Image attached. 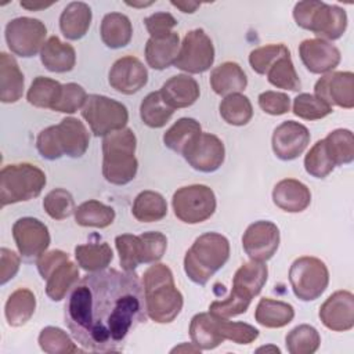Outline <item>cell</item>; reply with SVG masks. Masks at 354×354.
Here are the masks:
<instances>
[{"mask_svg":"<svg viewBox=\"0 0 354 354\" xmlns=\"http://www.w3.org/2000/svg\"><path fill=\"white\" fill-rule=\"evenodd\" d=\"M260 351H272V353H279V348L278 347H275V346H267V347H260V348H257V353H260Z\"/></svg>","mask_w":354,"mask_h":354,"instance_id":"obj_60","label":"cell"},{"mask_svg":"<svg viewBox=\"0 0 354 354\" xmlns=\"http://www.w3.org/2000/svg\"><path fill=\"white\" fill-rule=\"evenodd\" d=\"M36 148H37L39 153L44 159H48V160H55V159H59L64 156L57 144L54 126H48L39 133V136L36 138Z\"/></svg>","mask_w":354,"mask_h":354,"instance_id":"obj_53","label":"cell"},{"mask_svg":"<svg viewBox=\"0 0 354 354\" xmlns=\"http://www.w3.org/2000/svg\"><path fill=\"white\" fill-rule=\"evenodd\" d=\"M79 268L71 260L59 264L46 279V295L53 301H61L69 290L77 283Z\"/></svg>","mask_w":354,"mask_h":354,"instance_id":"obj_35","label":"cell"},{"mask_svg":"<svg viewBox=\"0 0 354 354\" xmlns=\"http://www.w3.org/2000/svg\"><path fill=\"white\" fill-rule=\"evenodd\" d=\"M40 61L47 71L65 73L73 69L76 64V51L69 43L62 41L58 36H51L46 40L40 51Z\"/></svg>","mask_w":354,"mask_h":354,"instance_id":"obj_27","label":"cell"},{"mask_svg":"<svg viewBox=\"0 0 354 354\" xmlns=\"http://www.w3.org/2000/svg\"><path fill=\"white\" fill-rule=\"evenodd\" d=\"M267 277L268 268L263 261L250 260L242 264L232 278L230 296L246 306L250 304L252 299L261 292L267 282Z\"/></svg>","mask_w":354,"mask_h":354,"instance_id":"obj_21","label":"cell"},{"mask_svg":"<svg viewBox=\"0 0 354 354\" xmlns=\"http://www.w3.org/2000/svg\"><path fill=\"white\" fill-rule=\"evenodd\" d=\"M174 216L185 224H198L210 218L216 210V195L203 184L178 188L171 199Z\"/></svg>","mask_w":354,"mask_h":354,"instance_id":"obj_10","label":"cell"},{"mask_svg":"<svg viewBox=\"0 0 354 354\" xmlns=\"http://www.w3.org/2000/svg\"><path fill=\"white\" fill-rule=\"evenodd\" d=\"M19 264H21V259L15 252L7 248L0 249V283L1 285H6L8 281H11L15 277V274L19 270Z\"/></svg>","mask_w":354,"mask_h":354,"instance_id":"obj_56","label":"cell"},{"mask_svg":"<svg viewBox=\"0 0 354 354\" xmlns=\"http://www.w3.org/2000/svg\"><path fill=\"white\" fill-rule=\"evenodd\" d=\"M214 62V47L203 29L189 30L180 44L174 66L187 73H203Z\"/></svg>","mask_w":354,"mask_h":354,"instance_id":"obj_12","label":"cell"},{"mask_svg":"<svg viewBox=\"0 0 354 354\" xmlns=\"http://www.w3.org/2000/svg\"><path fill=\"white\" fill-rule=\"evenodd\" d=\"M259 106L268 115L278 116L290 111V98L285 93L264 91L259 95Z\"/></svg>","mask_w":354,"mask_h":354,"instance_id":"obj_52","label":"cell"},{"mask_svg":"<svg viewBox=\"0 0 354 354\" xmlns=\"http://www.w3.org/2000/svg\"><path fill=\"white\" fill-rule=\"evenodd\" d=\"M69 260L68 253L54 249L50 252L43 253L37 260H36V266H37V271L41 275L43 279H47L50 277V274L64 261Z\"/></svg>","mask_w":354,"mask_h":354,"instance_id":"obj_55","label":"cell"},{"mask_svg":"<svg viewBox=\"0 0 354 354\" xmlns=\"http://www.w3.org/2000/svg\"><path fill=\"white\" fill-rule=\"evenodd\" d=\"M266 75H267L268 82L277 88L299 91L301 87L300 79L296 73L295 65L290 58V53L278 58L272 64V66L267 71Z\"/></svg>","mask_w":354,"mask_h":354,"instance_id":"obj_44","label":"cell"},{"mask_svg":"<svg viewBox=\"0 0 354 354\" xmlns=\"http://www.w3.org/2000/svg\"><path fill=\"white\" fill-rule=\"evenodd\" d=\"M333 108L324 102L314 94L301 93L293 100V113L304 120H318L329 113H332Z\"/></svg>","mask_w":354,"mask_h":354,"instance_id":"obj_47","label":"cell"},{"mask_svg":"<svg viewBox=\"0 0 354 354\" xmlns=\"http://www.w3.org/2000/svg\"><path fill=\"white\" fill-rule=\"evenodd\" d=\"M39 346L48 354H73L83 353L66 335L65 330L57 326H46L39 333Z\"/></svg>","mask_w":354,"mask_h":354,"instance_id":"obj_45","label":"cell"},{"mask_svg":"<svg viewBox=\"0 0 354 354\" xmlns=\"http://www.w3.org/2000/svg\"><path fill=\"white\" fill-rule=\"evenodd\" d=\"M36 310V297L32 290L26 288H19L14 290L4 307V314L7 324L10 326H22L25 325Z\"/></svg>","mask_w":354,"mask_h":354,"instance_id":"obj_32","label":"cell"},{"mask_svg":"<svg viewBox=\"0 0 354 354\" xmlns=\"http://www.w3.org/2000/svg\"><path fill=\"white\" fill-rule=\"evenodd\" d=\"M183 156L192 169L202 173H212L223 165L225 148L217 136L201 133V136L187 148Z\"/></svg>","mask_w":354,"mask_h":354,"instance_id":"obj_15","label":"cell"},{"mask_svg":"<svg viewBox=\"0 0 354 354\" xmlns=\"http://www.w3.org/2000/svg\"><path fill=\"white\" fill-rule=\"evenodd\" d=\"M181 351H184V353H199L201 351V348H198L194 343H191V344H187V343H183L181 346H177V347H174L173 350H171V353H181Z\"/></svg>","mask_w":354,"mask_h":354,"instance_id":"obj_59","label":"cell"},{"mask_svg":"<svg viewBox=\"0 0 354 354\" xmlns=\"http://www.w3.org/2000/svg\"><path fill=\"white\" fill-rule=\"evenodd\" d=\"M163 101L173 109L188 108L196 102L201 90L198 82L189 75H176L166 80L159 90Z\"/></svg>","mask_w":354,"mask_h":354,"instance_id":"obj_24","label":"cell"},{"mask_svg":"<svg viewBox=\"0 0 354 354\" xmlns=\"http://www.w3.org/2000/svg\"><path fill=\"white\" fill-rule=\"evenodd\" d=\"M295 318V308L292 304L263 297L256 306L254 319L264 328H282L292 322Z\"/></svg>","mask_w":354,"mask_h":354,"instance_id":"obj_30","label":"cell"},{"mask_svg":"<svg viewBox=\"0 0 354 354\" xmlns=\"http://www.w3.org/2000/svg\"><path fill=\"white\" fill-rule=\"evenodd\" d=\"M113 220H115L113 207L95 199L86 201L75 209V221L82 227L105 228L111 225Z\"/></svg>","mask_w":354,"mask_h":354,"instance_id":"obj_37","label":"cell"},{"mask_svg":"<svg viewBox=\"0 0 354 354\" xmlns=\"http://www.w3.org/2000/svg\"><path fill=\"white\" fill-rule=\"evenodd\" d=\"M55 127V138L62 155L80 158L86 153L90 142V136L83 124L76 118H64Z\"/></svg>","mask_w":354,"mask_h":354,"instance_id":"obj_22","label":"cell"},{"mask_svg":"<svg viewBox=\"0 0 354 354\" xmlns=\"http://www.w3.org/2000/svg\"><path fill=\"white\" fill-rule=\"evenodd\" d=\"M145 28L149 33V37H156V36H163L170 32L171 29L178 24L177 19L170 14V12H155L144 19Z\"/></svg>","mask_w":354,"mask_h":354,"instance_id":"obj_54","label":"cell"},{"mask_svg":"<svg viewBox=\"0 0 354 354\" xmlns=\"http://www.w3.org/2000/svg\"><path fill=\"white\" fill-rule=\"evenodd\" d=\"M100 35L106 47L122 48L130 43L133 26L124 14L109 12L101 21Z\"/></svg>","mask_w":354,"mask_h":354,"instance_id":"obj_31","label":"cell"},{"mask_svg":"<svg viewBox=\"0 0 354 354\" xmlns=\"http://www.w3.org/2000/svg\"><path fill=\"white\" fill-rule=\"evenodd\" d=\"M91 8L83 1L69 3L59 17V29L68 40L82 39L91 24Z\"/></svg>","mask_w":354,"mask_h":354,"instance_id":"obj_29","label":"cell"},{"mask_svg":"<svg viewBox=\"0 0 354 354\" xmlns=\"http://www.w3.org/2000/svg\"><path fill=\"white\" fill-rule=\"evenodd\" d=\"M137 138L131 129L124 127L106 134L102 140V176L115 185L130 183L138 170L136 158Z\"/></svg>","mask_w":354,"mask_h":354,"instance_id":"obj_3","label":"cell"},{"mask_svg":"<svg viewBox=\"0 0 354 354\" xmlns=\"http://www.w3.org/2000/svg\"><path fill=\"white\" fill-rule=\"evenodd\" d=\"M44 185V171L32 163H15L4 166L0 173L1 207L37 198Z\"/></svg>","mask_w":354,"mask_h":354,"instance_id":"obj_6","label":"cell"},{"mask_svg":"<svg viewBox=\"0 0 354 354\" xmlns=\"http://www.w3.org/2000/svg\"><path fill=\"white\" fill-rule=\"evenodd\" d=\"M336 166L333 165L330 156L328 155L325 141H317L304 158V169L306 171L315 178H325Z\"/></svg>","mask_w":354,"mask_h":354,"instance_id":"obj_49","label":"cell"},{"mask_svg":"<svg viewBox=\"0 0 354 354\" xmlns=\"http://www.w3.org/2000/svg\"><path fill=\"white\" fill-rule=\"evenodd\" d=\"M189 336L192 343L201 350H213L224 342L214 328L213 315L210 313H199L192 317Z\"/></svg>","mask_w":354,"mask_h":354,"instance_id":"obj_38","label":"cell"},{"mask_svg":"<svg viewBox=\"0 0 354 354\" xmlns=\"http://www.w3.org/2000/svg\"><path fill=\"white\" fill-rule=\"evenodd\" d=\"M213 322L217 333L224 340H231L236 344H250L259 337V330L246 322L228 321L216 315H213Z\"/></svg>","mask_w":354,"mask_h":354,"instance_id":"obj_46","label":"cell"},{"mask_svg":"<svg viewBox=\"0 0 354 354\" xmlns=\"http://www.w3.org/2000/svg\"><path fill=\"white\" fill-rule=\"evenodd\" d=\"M289 282L297 299L311 301L326 290L329 271L321 259L301 256L296 259L289 268Z\"/></svg>","mask_w":354,"mask_h":354,"instance_id":"obj_9","label":"cell"},{"mask_svg":"<svg viewBox=\"0 0 354 354\" xmlns=\"http://www.w3.org/2000/svg\"><path fill=\"white\" fill-rule=\"evenodd\" d=\"M147 315L158 324L173 322L183 308V295L174 285L171 270L162 263H153L142 275Z\"/></svg>","mask_w":354,"mask_h":354,"instance_id":"obj_2","label":"cell"},{"mask_svg":"<svg viewBox=\"0 0 354 354\" xmlns=\"http://www.w3.org/2000/svg\"><path fill=\"white\" fill-rule=\"evenodd\" d=\"M319 319L335 332H346L354 326V295L348 290L332 293L319 307Z\"/></svg>","mask_w":354,"mask_h":354,"instance_id":"obj_19","label":"cell"},{"mask_svg":"<svg viewBox=\"0 0 354 354\" xmlns=\"http://www.w3.org/2000/svg\"><path fill=\"white\" fill-rule=\"evenodd\" d=\"M210 86L216 94L223 97L241 94L248 86V77L239 64L227 61L212 71Z\"/></svg>","mask_w":354,"mask_h":354,"instance_id":"obj_26","label":"cell"},{"mask_svg":"<svg viewBox=\"0 0 354 354\" xmlns=\"http://www.w3.org/2000/svg\"><path fill=\"white\" fill-rule=\"evenodd\" d=\"M308 144V129L295 120H285L277 126L271 138L272 151L281 160H293L299 158Z\"/></svg>","mask_w":354,"mask_h":354,"instance_id":"obj_17","label":"cell"},{"mask_svg":"<svg viewBox=\"0 0 354 354\" xmlns=\"http://www.w3.org/2000/svg\"><path fill=\"white\" fill-rule=\"evenodd\" d=\"M87 100L86 90L77 83H66L62 84V90L57 104L53 111L62 113H75L77 109L83 108Z\"/></svg>","mask_w":354,"mask_h":354,"instance_id":"obj_51","label":"cell"},{"mask_svg":"<svg viewBox=\"0 0 354 354\" xmlns=\"http://www.w3.org/2000/svg\"><path fill=\"white\" fill-rule=\"evenodd\" d=\"M61 90L62 84L59 82L46 76H37L26 93V100L36 108L53 109L59 98Z\"/></svg>","mask_w":354,"mask_h":354,"instance_id":"obj_40","label":"cell"},{"mask_svg":"<svg viewBox=\"0 0 354 354\" xmlns=\"http://www.w3.org/2000/svg\"><path fill=\"white\" fill-rule=\"evenodd\" d=\"M174 109L170 108L162 98L160 91L149 93L140 105L141 120L152 129L163 127L173 116Z\"/></svg>","mask_w":354,"mask_h":354,"instance_id":"obj_41","label":"cell"},{"mask_svg":"<svg viewBox=\"0 0 354 354\" xmlns=\"http://www.w3.org/2000/svg\"><path fill=\"white\" fill-rule=\"evenodd\" d=\"M47 36L46 25L36 18L19 17L6 26V41L10 51L22 58H30L41 51Z\"/></svg>","mask_w":354,"mask_h":354,"instance_id":"obj_11","label":"cell"},{"mask_svg":"<svg viewBox=\"0 0 354 354\" xmlns=\"http://www.w3.org/2000/svg\"><path fill=\"white\" fill-rule=\"evenodd\" d=\"M202 127L198 120L192 118H180L165 134L163 142L165 145L183 155L187 148L201 136Z\"/></svg>","mask_w":354,"mask_h":354,"instance_id":"obj_33","label":"cell"},{"mask_svg":"<svg viewBox=\"0 0 354 354\" xmlns=\"http://www.w3.org/2000/svg\"><path fill=\"white\" fill-rule=\"evenodd\" d=\"M285 344L290 354H313L319 348L321 336L314 326L301 324L286 335Z\"/></svg>","mask_w":354,"mask_h":354,"instance_id":"obj_43","label":"cell"},{"mask_svg":"<svg viewBox=\"0 0 354 354\" xmlns=\"http://www.w3.org/2000/svg\"><path fill=\"white\" fill-rule=\"evenodd\" d=\"M127 6H131V7H148L151 4H153V1H148V3H130V1H126Z\"/></svg>","mask_w":354,"mask_h":354,"instance_id":"obj_61","label":"cell"},{"mask_svg":"<svg viewBox=\"0 0 354 354\" xmlns=\"http://www.w3.org/2000/svg\"><path fill=\"white\" fill-rule=\"evenodd\" d=\"M272 202L288 213H300L310 206L311 192L306 184L295 178H285L275 184Z\"/></svg>","mask_w":354,"mask_h":354,"instance_id":"obj_23","label":"cell"},{"mask_svg":"<svg viewBox=\"0 0 354 354\" xmlns=\"http://www.w3.org/2000/svg\"><path fill=\"white\" fill-rule=\"evenodd\" d=\"M64 319L73 339L86 350H123L129 333L147 319L138 275L115 268L87 274L72 288Z\"/></svg>","mask_w":354,"mask_h":354,"instance_id":"obj_1","label":"cell"},{"mask_svg":"<svg viewBox=\"0 0 354 354\" xmlns=\"http://www.w3.org/2000/svg\"><path fill=\"white\" fill-rule=\"evenodd\" d=\"M293 18L297 26L326 41L340 39L347 28V14L343 8L317 0L296 3Z\"/></svg>","mask_w":354,"mask_h":354,"instance_id":"obj_5","label":"cell"},{"mask_svg":"<svg viewBox=\"0 0 354 354\" xmlns=\"http://www.w3.org/2000/svg\"><path fill=\"white\" fill-rule=\"evenodd\" d=\"M289 48L282 44H267V46H261L254 48L250 55H249V64L252 66V69L259 73V75H266L267 71L272 66V64L283 57L285 54H289Z\"/></svg>","mask_w":354,"mask_h":354,"instance_id":"obj_50","label":"cell"},{"mask_svg":"<svg viewBox=\"0 0 354 354\" xmlns=\"http://www.w3.org/2000/svg\"><path fill=\"white\" fill-rule=\"evenodd\" d=\"M75 259L84 271L97 272L109 266L113 259V253L106 242L84 243L75 248Z\"/></svg>","mask_w":354,"mask_h":354,"instance_id":"obj_34","label":"cell"},{"mask_svg":"<svg viewBox=\"0 0 354 354\" xmlns=\"http://www.w3.org/2000/svg\"><path fill=\"white\" fill-rule=\"evenodd\" d=\"M299 55L307 71L317 75L332 72L340 62L339 48L322 39L303 40L299 46Z\"/></svg>","mask_w":354,"mask_h":354,"instance_id":"obj_20","label":"cell"},{"mask_svg":"<svg viewBox=\"0 0 354 354\" xmlns=\"http://www.w3.org/2000/svg\"><path fill=\"white\" fill-rule=\"evenodd\" d=\"M12 236L22 260L26 263L37 260L50 246L47 225L35 217L18 218L12 225Z\"/></svg>","mask_w":354,"mask_h":354,"instance_id":"obj_13","label":"cell"},{"mask_svg":"<svg viewBox=\"0 0 354 354\" xmlns=\"http://www.w3.org/2000/svg\"><path fill=\"white\" fill-rule=\"evenodd\" d=\"M82 116L95 137H105L112 131L124 129L129 122L127 108L122 102L100 94L87 95Z\"/></svg>","mask_w":354,"mask_h":354,"instance_id":"obj_8","label":"cell"},{"mask_svg":"<svg viewBox=\"0 0 354 354\" xmlns=\"http://www.w3.org/2000/svg\"><path fill=\"white\" fill-rule=\"evenodd\" d=\"M119 261L124 271H134L140 264L159 261L167 248V238L159 231H148L141 235L122 234L115 238Z\"/></svg>","mask_w":354,"mask_h":354,"instance_id":"obj_7","label":"cell"},{"mask_svg":"<svg viewBox=\"0 0 354 354\" xmlns=\"http://www.w3.org/2000/svg\"><path fill=\"white\" fill-rule=\"evenodd\" d=\"M46 213L54 220H65L75 213V199L72 194L64 188L50 191L43 199Z\"/></svg>","mask_w":354,"mask_h":354,"instance_id":"obj_48","label":"cell"},{"mask_svg":"<svg viewBox=\"0 0 354 354\" xmlns=\"http://www.w3.org/2000/svg\"><path fill=\"white\" fill-rule=\"evenodd\" d=\"M314 93L330 106L351 109L354 106V73L348 71L325 73L317 80Z\"/></svg>","mask_w":354,"mask_h":354,"instance_id":"obj_16","label":"cell"},{"mask_svg":"<svg viewBox=\"0 0 354 354\" xmlns=\"http://www.w3.org/2000/svg\"><path fill=\"white\" fill-rule=\"evenodd\" d=\"M228 259V239L217 232H206L198 236L187 250L184 256V271L192 282L206 285Z\"/></svg>","mask_w":354,"mask_h":354,"instance_id":"obj_4","label":"cell"},{"mask_svg":"<svg viewBox=\"0 0 354 354\" xmlns=\"http://www.w3.org/2000/svg\"><path fill=\"white\" fill-rule=\"evenodd\" d=\"M21 7L29 10V11H37V10H43V8H47V7H51L54 3H36V1H21L19 3Z\"/></svg>","mask_w":354,"mask_h":354,"instance_id":"obj_58","label":"cell"},{"mask_svg":"<svg viewBox=\"0 0 354 354\" xmlns=\"http://www.w3.org/2000/svg\"><path fill=\"white\" fill-rule=\"evenodd\" d=\"M242 246L250 260L267 261L279 246V230L268 220H259L250 224L242 236Z\"/></svg>","mask_w":354,"mask_h":354,"instance_id":"obj_14","label":"cell"},{"mask_svg":"<svg viewBox=\"0 0 354 354\" xmlns=\"http://www.w3.org/2000/svg\"><path fill=\"white\" fill-rule=\"evenodd\" d=\"M223 120L232 126H245L253 118V106L246 95L231 94L224 97L218 105Z\"/></svg>","mask_w":354,"mask_h":354,"instance_id":"obj_42","label":"cell"},{"mask_svg":"<svg viewBox=\"0 0 354 354\" xmlns=\"http://www.w3.org/2000/svg\"><path fill=\"white\" fill-rule=\"evenodd\" d=\"M131 213L141 223L159 221L167 214V203L159 192L147 189L136 196Z\"/></svg>","mask_w":354,"mask_h":354,"instance_id":"obj_36","label":"cell"},{"mask_svg":"<svg viewBox=\"0 0 354 354\" xmlns=\"http://www.w3.org/2000/svg\"><path fill=\"white\" fill-rule=\"evenodd\" d=\"M171 6L177 7L181 12L192 14V12L196 11V8L201 6V3H195V1H171Z\"/></svg>","mask_w":354,"mask_h":354,"instance_id":"obj_57","label":"cell"},{"mask_svg":"<svg viewBox=\"0 0 354 354\" xmlns=\"http://www.w3.org/2000/svg\"><path fill=\"white\" fill-rule=\"evenodd\" d=\"M325 147L335 166L351 163L354 159V137L347 129H336L325 138Z\"/></svg>","mask_w":354,"mask_h":354,"instance_id":"obj_39","label":"cell"},{"mask_svg":"<svg viewBox=\"0 0 354 354\" xmlns=\"http://www.w3.org/2000/svg\"><path fill=\"white\" fill-rule=\"evenodd\" d=\"M24 73L15 58L7 53L0 54V101L14 104L24 94Z\"/></svg>","mask_w":354,"mask_h":354,"instance_id":"obj_28","label":"cell"},{"mask_svg":"<svg viewBox=\"0 0 354 354\" xmlns=\"http://www.w3.org/2000/svg\"><path fill=\"white\" fill-rule=\"evenodd\" d=\"M180 50V37L176 32L163 36L149 37L145 44L147 64L156 71H163L174 65Z\"/></svg>","mask_w":354,"mask_h":354,"instance_id":"obj_25","label":"cell"},{"mask_svg":"<svg viewBox=\"0 0 354 354\" xmlns=\"http://www.w3.org/2000/svg\"><path fill=\"white\" fill-rule=\"evenodd\" d=\"M108 82L118 93L131 95L147 84L148 71L138 58L126 55L113 62L109 69Z\"/></svg>","mask_w":354,"mask_h":354,"instance_id":"obj_18","label":"cell"}]
</instances>
